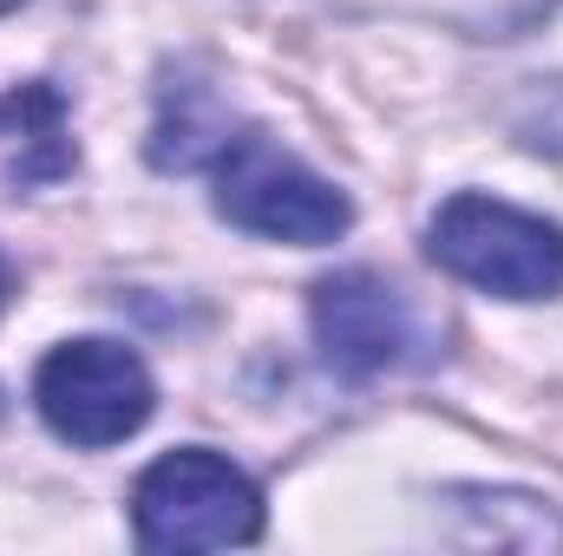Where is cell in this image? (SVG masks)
Returning <instances> with one entry per match:
<instances>
[{
    "mask_svg": "<svg viewBox=\"0 0 563 556\" xmlns=\"http://www.w3.org/2000/svg\"><path fill=\"white\" fill-rule=\"evenodd\" d=\"M426 256L478 294L551 301L563 294V230L538 210H518L485 190H459L426 223Z\"/></svg>",
    "mask_w": 563,
    "mask_h": 556,
    "instance_id": "1",
    "label": "cell"
},
{
    "mask_svg": "<svg viewBox=\"0 0 563 556\" xmlns=\"http://www.w3.org/2000/svg\"><path fill=\"white\" fill-rule=\"evenodd\" d=\"M132 531L144 551H243L263 537V491L223 452L177 445L139 478Z\"/></svg>",
    "mask_w": 563,
    "mask_h": 556,
    "instance_id": "2",
    "label": "cell"
},
{
    "mask_svg": "<svg viewBox=\"0 0 563 556\" xmlns=\"http://www.w3.org/2000/svg\"><path fill=\"white\" fill-rule=\"evenodd\" d=\"M210 170H217V216L250 236L321 249V243L347 236V223H354V203L321 170H308L295 151H282L269 132H236Z\"/></svg>",
    "mask_w": 563,
    "mask_h": 556,
    "instance_id": "3",
    "label": "cell"
},
{
    "mask_svg": "<svg viewBox=\"0 0 563 556\" xmlns=\"http://www.w3.org/2000/svg\"><path fill=\"white\" fill-rule=\"evenodd\" d=\"M33 407L66 445L106 452V445H125L157 413V387L125 341H66L40 360Z\"/></svg>",
    "mask_w": 563,
    "mask_h": 556,
    "instance_id": "4",
    "label": "cell"
},
{
    "mask_svg": "<svg viewBox=\"0 0 563 556\" xmlns=\"http://www.w3.org/2000/svg\"><path fill=\"white\" fill-rule=\"evenodd\" d=\"M308 321H314L321 360L347 380H374V374H400V367L432 360L420 308L407 301V288H394L374 269H341V276L314 281Z\"/></svg>",
    "mask_w": 563,
    "mask_h": 556,
    "instance_id": "5",
    "label": "cell"
},
{
    "mask_svg": "<svg viewBox=\"0 0 563 556\" xmlns=\"http://www.w3.org/2000/svg\"><path fill=\"white\" fill-rule=\"evenodd\" d=\"M236 112L230 99L197 73V66H170L157 86V125H151V164L157 170H203L217 164L236 138Z\"/></svg>",
    "mask_w": 563,
    "mask_h": 556,
    "instance_id": "6",
    "label": "cell"
},
{
    "mask_svg": "<svg viewBox=\"0 0 563 556\" xmlns=\"http://www.w3.org/2000/svg\"><path fill=\"white\" fill-rule=\"evenodd\" d=\"M0 144L13 151V157H7V177H13L20 190L59 184V177L79 164L73 132H66V99H59V86H46V79L7 86V92H0Z\"/></svg>",
    "mask_w": 563,
    "mask_h": 556,
    "instance_id": "7",
    "label": "cell"
},
{
    "mask_svg": "<svg viewBox=\"0 0 563 556\" xmlns=\"http://www.w3.org/2000/svg\"><path fill=\"white\" fill-rule=\"evenodd\" d=\"M445 511L459 518L465 544H492V551H563V518L531 498V491H445Z\"/></svg>",
    "mask_w": 563,
    "mask_h": 556,
    "instance_id": "8",
    "label": "cell"
},
{
    "mask_svg": "<svg viewBox=\"0 0 563 556\" xmlns=\"http://www.w3.org/2000/svg\"><path fill=\"white\" fill-rule=\"evenodd\" d=\"M511 132H518V144H531V151L563 157V79H538V86L518 92V105H511Z\"/></svg>",
    "mask_w": 563,
    "mask_h": 556,
    "instance_id": "9",
    "label": "cell"
},
{
    "mask_svg": "<svg viewBox=\"0 0 563 556\" xmlns=\"http://www.w3.org/2000/svg\"><path fill=\"white\" fill-rule=\"evenodd\" d=\"M7 294H13V269H7V256H0V308H7Z\"/></svg>",
    "mask_w": 563,
    "mask_h": 556,
    "instance_id": "10",
    "label": "cell"
},
{
    "mask_svg": "<svg viewBox=\"0 0 563 556\" xmlns=\"http://www.w3.org/2000/svg\"><path fill=\"white\" fill-rule=\"evenodd\" d=\"M13 7H26V0H0V13H13Z\"/></svg>",
    "mask_w": 563,
    "mask_h": 556,
    "instance_id": "11",
    "label": "cell"
}]
</instances>
